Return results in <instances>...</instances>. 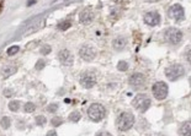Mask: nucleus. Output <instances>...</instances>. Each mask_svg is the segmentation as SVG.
<instances>
[{
	"instance_id": "obj_1",
	"label": "nucleus",
	"mask_w": 191,
	"mask_h": 136,
	"mask_svg": "<svg viewBox=\"0 0 191 136\" xmlns=\"http://www.w3.org/2000/svg\"><path fill=\"white\" fill-rule=\"evenodd\" d=\"M133 124H135V116H133V114L129 113V112L122 113L117 118V122H116L117 129L120 131H127V130H129L133 126Z\"/></svg>"
},
{
	"instance_id": "obj_2",
	"label": "nucleus",
	"mask_w": 191,
	"mask_h": 136,
	"mask_svg": "<svg viewBox=\"0 0 191 136\" xmlns=\"http://www.w3.org/2000/svg\"><path fill=\"white\" fill-rule=\"evenodd\" d=\"M105 114H106L105 108H104L101 104H99V103L91 104V106L89 107V110H88V115H89L90 120H92V122H95V123L102 120V119L105 118Z\"/></svg>"
},
{
	"instance_id": "obj_3",
	"label": "nucleus",
	"mask_w": 191,
	"mask_h": 136,
	"mask_svg": "<svg viewBox=\"0 0 191 136\" xmlns=\"http://www.w3.org/2000/svg\"><path fill=\"white\" fill-rule=\"evenodd\" d=\"M132 106L138 112L144 113L150 107V98L147 94H137L132 101Z\"/></svg>"
},
{
	"instance_id": "obj_4",
	"label": "nucleus",
	"mask_w": 191,
	"mask_h": 136,
	"mask_svg": "<svg viewBox=\"0 0 191 136\" xmlns=\"http://www.w3.org/2000/svg\"><path fill=\"white\" fill-rule=\"evenodd\" d=\"M98 81V74L95 71H84L80 75V84L85 88H91Z\"/></svg>"
},
{
	"instance_id": "obj_5",
	"label": "nucleus",
	"mask_w": 191,
	"mask_h": 136,
	"mask_svg": "<svg viewBox=\"0 0 191 136\" xmlns=\"http://www.w3.org/2000/svg\"><path fill=\"white\" fill-rule=\"evenodd\" d=\"M165 40L170 43V44H178L181 42L183 40V32L178 28H174V27H170L165 31Z\"/></svg>"
},
{
	"instance_id": "obj_6",
	"label": "nucleus",
	"mask_w": 191,
	"mask_h": 136,
	"mask_svg": "<svg viewBox=\"0 0 191 136\" xmlns=\"http://www.w3.org/2000/svg\"><path fill=\"white\" fill-rule=\"evenodd\" d=\"M165 75L170 81H175L179 77H181L184 75V68L180 64H174L169 68H166L165 70Z\"/></svg>"
},
{
	"instance_id": "obj_7",
	"label": "nucleus",
	"mask_w": 191,
	"mask_h": 136,
	"mask_svg": "<svg viewBox=\"0 0 191 136\" xmlns=\"http://www.w3.org/2000/svg\"><path fill=\"white\" fill-rule=\"evenodd\" d=\"M153 94H154V97L157 100L162 101L164 100L165 97L168 96V86L165 82L163 81H159L157 84H154V86H153Z\"/></svg>"
},
{
	"instance_id": "obj_8",
	"label": "nucleus",
	"mask_w": 191,
	"mask_h": 136,
	"mask_svg": "<svg viewBox=\"0 0 191 136\" xmlns=\"http://www.w3.org/2000/svg\"><path fill=\"white\" fill-rule=\"evenodd\" d=\"M168 15L169 17L174 18L175 21H183L185 18V12H184V9L181 5L179 4H174L173 6H170L169 11H168Z\"/></svg>"
},
{
	"instance_id": "obj_9",
	"label": "nucleus",
	"mask_w": 191,
	"mask_h": 136,
	"mask_svg": "<svg viewBox=\"0 0 191 136\" xmlns=\"http://www.w3.org/2000/svg\"><path fill=\"white\" fill-rule=\"evenodd\" d=\"M129 85L133 86V87H143L146 85V76L143 74H139V72H136L133 74L131 77H129Z\"/></svg>"
},
{
	"instance_id": "obj_10",
	"label": "nucleus",
	"mask_w": 191,
	"mask_h": 136,
	"mask_svg": "<svg viewBox=\"0 0 191 136\" xmlns=\"http://www.w3.org/2000/svg\"><path fill=\"white\" fill-rule=\"evenodd\" d=\"M79 55L83 58L84 60L90 62V60H92L94 58H95L96 53H95V50H94V48H92V47H89V46H83V47L80 48V50H79Z\"/></svg>"
},
{
	"instance_id": "obj_11",
	"label": "nucleus",
	"mask_w": 191,
	"mask_h": 136,
	"mask_svg": "<svg viewBox=\"0 0 191 136\" xmlns=\"http://www.w3.org/2000/svg\"><path fill=\"white\" fill-rule=\"evenodd\" d=\"M144 22L149 26H157L160 22V16L157 11H152L144 15Z\"/></svg>"
},
{
	"instance_id": "obj_12",
	"label": "nucleus",
	"mask_w": 191,
	"mask_h": 136,
	"mask_svg": "<svg viewBox=\"0 0 191 136\" xmlns=\"http://www.w3.org/2000/svg\"><path fill=\"white\" fill-rule=\"evenodd\" d=\"M58 59L63 65H72L74 59H73V54L68 50V49H63L58 53Z\"/></svg>"
},
{
	"instance_id": "obj_13",
	"label": "nucleus",
	"mask_w": 191,
	"mask_h": 136,
	"mask_svg": "<svg viewBox=\"0 0 191 136\" xmlns=\"http://www.w3.org/2000/svg\"><path fill=\"white\" fill-rule=\"evenodd\" d=\"M94 20V12L90 9H85L79 14V21L83 25H88Z\"/></svg>"
},
{
	"instance_id": "obj_14",
	"label": "nucleus",
	"mask_w": 191,
	"mask_h": 136,
	"mask_svg": "<svg viewBox=\"0 0 191 136\" xmlns=\"http://www.w3.org/2000/svg\"><path fill=\"white\" fill-rule=\"evenodd\" d=\"M126 38L125 37H117V38H115L113 42H112V47L115 49H117V50H122L125 47H126Z\"/></svg>"
},
{
	"instance_id": "obj_15",
	"label": "nucleus",
	"mask_w": 191,
	"mask_h": 136,
	"mask_svg": "<svg viewBox=\"0 0 191 136\" xmlns=\"http://www.w3.org/2000/svg\"><path fill=\"white\" fill-rule=\"evenodd\" d=\"M15 72H16V66H14V65H6L2 70V75H3L4 79H8L9 76L14 75Z\"/></svg>"
},
{
	"instance_id": "obj_16",
	"label": "nucleus",
	"mask_w": 191,
	"mask_h": 136,
	"mask_svg": "<svg viewBox=\"0 0 191 136\" xmlns=\"http://www.w3.org/2000/svg\"><path fill=\"white\" fill-rule=\"evenodd\" d=\"M190 126H191L190 122L184 123V124L181 125V128H180V134H181V135H185V136H189V135L191 134V129H190Z\"/></svg>"
},
{
	"instance_id": "obj_17",
	"label": "nucleus",
	"mask_w": 191,
	"mask_h": 136,
	"mask_svg": "<svg viewBox=\"0 0 191 136\" xmlns=\"http://www.w3.org/2000/svg\"><path fill=\"white\" fill-rule=\"evenodd\" d=\"M80 118H82V115H80V113H79V112H72V113L69 114V120H70V122H73V123L79 122V120H80Z\"/></svg>"
},
{
	"instance_id": "obj_18",
	"label": "nucleus",
	"mask_w": 191,
	"mask_h": 136,
	"mask_svg": "<svg viewBox=\"0 0 191 136\" xmlns=\"http://www.w3.org/2000/svg\"><path fill=\"white\" fill-rule=\"evenodd\" d=\"M70 25H72V22L69 20H64V21L59 22L57 27H58V30H61V31H65V30H68L70 27Z\"/></svg>"
},
{
	"instance_id": "obj_19",
	"label": "nucleus",
	"mask_w": 191,
	"mask_h": 136,
	"mask_svg": "<svg viewBox=\"0 0 191 136\" xmlns=\"http://www.w3.org/2000/svg\"><path fill=\"white\" fill-rule=\"evenodd\" d=\"M0 125H2V128L3 129H9L10 128V125H11V120H10V118H8V116H4V118L0 120Z\"/></svg>"
},
{
	"instance_id": "obj_20",
	"label": "nucleus",
	"mask_w": 191,
	"mask_h": 136,
	"mask_svg": "<svg viewBox=\"0 0 191 136\" xmlns=\"http://www.w3.org/2000/svg\"><path fill=\"white\" fill-rule=\"evenodd\" d=\"M18 108H20V102H18V101H11L9 103V109L11 112H17Z\"/></svg>"
},
{
	"instance_id": "obj_21",
	"label": "nucleus",
	"mask_w": 191,
	"mask_h": 136,
	"mask_svg": "<svg viewBox=\"0 0 191 136\" xmlns=\"http://www.w3.org/2000/svg\"><path fill=\"white\" fill-rule=\"evenodd\" d=\"M25 112L26 113H32V112H35V109H36V107H35V104L33 103H31V102H27L26 104H25Z\"/></svg>"
},
{
	"instance_id": "obj_22",
	"label": "nucleus",
	"mask_w": 191,
	"mask_h": 136,
	"mask_svg": "<svg viewBox=\"0 0 191 136\" xmlns=\"http://www.w3.org/2000/svg\"><path fill=\"white\" fill-rule=\"evenodd\" d=\"M57 110H58V104L57 103H51L47 106V112L48 113H55Z\"/></svg>"
},
{
	"instance_id": "obj_23",
	"label": "nucleus",
	"mask_w": 191,
	"mask_h": 136,
	"mask_svg": "<svg viewBox=\"0 0 191 136\" xmlns=\"http://www.w3.org/2000/svg\"><path fill=\"white\" fill-rule=\"evenodd\" d=\"M35 120H36V123H37L38 125H45L46 122H47V119L45 118L43 115H37L36 118H35Z\"/></svg>"
},
{
	"instance_id": "obj_24",
	"label": "nucleus",
	"mask_w": 191,
	"mask_h": 136,
	"mask_svg": "<svg viewBox=\"0 0 191 136\" xmlns=\"http://www.w3.org/2000/svg\"><path fill=\"white\" fill-rule=\"evenodd\" d=\"M117 69H119L120 71H126V70L128 69V64H127L126 62L121 60V62H119V64H117Z\"/></svg>"
},
{
	"instance_id": "obj_25",
	"label": "nucleus",
	"mask_w": 191,
	"mask_h": 136,
	"mask_svg": "<svg viewBox=\"0 0 191 136\" xmlns=\"http://www.w3.org/2000/svg\"><path fill=\"white\" fill-rule=\"evenodd\" d=\"M18 50H20V47H17V46H12L8 49V54L11 56V55H15L16 53H18Z\"/></svg>"
},
{
	"instance_id": "obj_26",
	"label": "nucleus",
	"mask_w": 191,
	"mask_h": 136,
	"mask_svg": "<svg viewBox=\"0 0 191 136\" xmlns=\"http://www.w3.org/2000/svg\"><path fill=\"white\" fill-rule=\"evenodd\" d=\"M45 68V60H42V59H40L37 63H36V65H35V69H37V70H41V69H43Z\"/></svg>"
},
{
	"instance_id": "obj_27",
	"label": "nucleus",
	"mask_w": 191,
	"mask_h": 136,
	"mask_svg": "<svg viewBox=\"0 0 191 136\" xmlns=\"http://www.w3.org/2000/svg\"><path fill=\"white\" fill-rule=\"evenodd\" d=\"M41 54H43V55H47V54H49L51 53V47L49 46H43L42 48H41Z\"/></svg>"
},
{
	"instance_id": "obj_28",
	"label": "nucleus",
	"mask_w": 191,
	"mask_h": 136,
	"mask_svg": "<svg viewBox=\"0 0 191 136\" xmlns=\"http://www.w3.org/2000/svg\"><path fill=\"white\" fill-rule=\"evenodd\" d=\"M51 123H52L53 126H58V125H61L63 122H62V119H59V118H53V119L51 120Z\"/></svg>"
},
{
	"instance_id": "obj_29",
	"label": "nucleus",
	"mask_w": 191,
	"mask_h": 136,
	"mask_svg": "<svg viewBox=\"0 0 191 136\" xmlns=\"http://www.w3.org/2000/svg\"><path fill=\"white\" fill-rule=\"evenodd\" d=\"M4 94H5V96H11V94H12V91H11V90H5V91H4Z\"/></svg>"
},
{
	"instance_id": "obj_30",
	"label": "nucleus",
	"mask_w": 191,
	"mask_h": 136,
	"mask_svg": "<svg viewBox=\"0 0 191 136\" xmlns=\"http://www.w3.org/2000/svg\"><path fill=\"white\" fill-rule=\"evenodd\" d=\"M47 135H48V136H53V135H57V132H55L54 130H51V131L47 132Z\"/></svg>"
},
{
	"instance_id": "obj_31",
	"label": "nucleus",
	"mask_w": 191,
	"mask_h": 136,
	"mask_svg": "<svg viewBox=\"0 0 191 136\" xmlns=\"http://www.w3.org/2000/svg\"><path fill=\"white\" fill-rule=\"evenodd\" d=\"M33 4H36V0H31V2H27V6L33 5Z\"/></svg>"
},
{
	"instance_id": "obj_32",
	"label": "nucleus",
	"mask_w": 191,
	"mask_h": 136,
	"mask_svg": "<svg viewBox=\"0 0 191 136\" xmlns=\"http://www.w3.org/2000/svg\"><path fill=\"white\" fill-rule=\"evenodd\" d=\"M98 135H110V132H98Z\"/></svg>"
},
{
	"instance_id": "obj_33",
	"label": "nucleus",
	"mask_w": 191,
	"mask_h": 136,
	"mask_svg": "<svg viewBox=\"0 0 191 136\" xmlns=\"http://www.w3.org/2000/svg\"><path fill=\"white\" fill-rule=\"evenodd\" d=\"M187 62H190V50H187Z\"/></svg>"
},
{
	"instance_id": "obj_34",
	"label": "nucleus",
	"mask_w": 191,
	"mask_h": 136,
	"mask_svg": "<svg viewBox=\"0 0 191 136\" xmlns=\"http://www.w3.org/2000/svg\"><path fill=\"white\" fill-rule=\"evenodd\" d=\"M146 2H150V3H153V2H157V0H146Z\"/></svg>"
},
{
	"instance_id": "obj_35",
	"label": "nucleus",
	"mask_w": 191,
	"mask_h": 136,
	"mask_svg": "<svg viewBox=\"0 0 191 136\" xmlns=\"http://www.w3.org/2000/svg\"><path fill=\"white\" fill-rule=\"evenodd\" d=\"M0 9H2V4H0Z\"/></svg>"
}]
</instances>
